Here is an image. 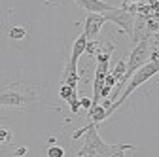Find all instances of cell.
<instances>
[{
    "label": "cell",
    "instance_id": "6da1fadb",
    "mask_svg": "<svg viewBox=\"0 0 159 157\" xmlns=\"http://www.w3.org/2000/svg\"><path fill=\"white\" fill-rule=\"evenodd\" d=\"M42 89L25 83H8L0 87V106L11 110H29L42 99Z\"/></svg>",
    "mask_w": 159,
    "mask_h": 157
},
{
    "label": "cell",
    "instance_id": "7a4b0ae2",
    "mask_svg": "<svg viewBox=\"0 0 159 157\" xmlns=\"http://www.w3.org/2000/svg\"><path fill=\"white\" fill-rule=\"evenodd\" d=\"M157 70H159V65H157V63H150V61L144 63V65H142V66L138 68V70L129 78V80L125 82V85L121 87V91H119V95H117V99L106 108V115L110 117V115H112L119 106H121V104H123V102H125V101H127L129 96H131L138 87H140L142 83H146L148 80H152V78L157 74Z\"/></svg>",
    "mask_w": 159,
    "mask_h": 157
},
{
    "label": "cell",
    "instance_id": "3957f363",
    "mask_svg": "<svg viewBox=\"0 0 159 157\" xmlns=\"http://www.w3.org/2000/svg\"><path fill=\"white\" fill-rule=\"evenodd\" d=\"M82 136H84V146L78 150L80 157H104V155L125 146V144H106L101 138V134H98L97 125L87 127V131Z\"/></svg>",
    "mask_w": 159,
    "mask_h": 157
},
{
    "label": "cell",
    "instance_id": "277c9868",
    "mask_svg": "<svg viewBox=\"0 0 159 157\" xmlns=\"http://www.w3.org/2000/svg\"><path fill=\"white\" fill-rule=\"evenodd\" d=\"M104 17H106V21L116 23V25L121 29L129 38L133 36V32H134V19H136V15H133L131 11L123 10V8H116V6H114L112 10L104 11Z\"/></svg>",
    "mask_w": 159,
    "mask_h": 157
},
{
    "label": "cell",
    "instance_id": "5b68a950",
    "mask_svg": "<svg viewBox=\"0 0 159 157\" xmlns=\"http://www.w3.org/2000/svg\"><path fill=\"white\" fill-rule=\"evenodd\" d=\"M106 23V17L104 13H87L85 17V23H84V36L87 40H97L98 38V32H101L102 25Z\"/></svg>",
    "mask_w": 159,
    "mask_h": 157
},
{
    "label": "cell",
    "instance_id": "8992f818",
    "mask_svg": "<svg viewBox=\"0 0 159 157\" xmlns=\"http://www.w3.org/2000/svg\"><path fill=\"white\" fill-rule=\"evenodd\" d=\"M74 2H76L80 8L87 10L89 13H104V11H108V10L114 8L112 4L102 2V0H74Z\"/></svg>",
    "mask_w": 159,
    "mask_h": 157
},
{
    "label": "cell",
    "instance_id": "52a82bcc",
    "mask_svg": "<svg viewBox=\"0 0 159 157\" xmlns=\"http://www.w3.org/2000/svg\"><path fill=\"white\" fill-rule=\"evenodd\" d=\"M85 44H87V38L84 34H80L76 40H74V44H72V51H70L68 63H72V65H78L80 63V57L85 53Z\"/></svg>",
    "mask_w": 159,
    "mask_h": 157
},
{
    "label": "cell",
    "instance_id": "ba28073f",
    "mask_svg": "<svg viewBox=\"0 0 159 157\" xmlns=\"http://www.w3.org/2000/svg\"><path fill=\"white\" fill-rule=\"evenodd\" d=\"M80 82V74H78V65H72V63H66L65 70H63V78H61V83H66V85H72L76 87Z\"/></svg>",
    "mask_w": 159,
    "mask_h": 157
},
{
    "label": "cell",
    "instance_id": "9c48e42d",
    "mask_svg": "<svg viewBox=\"0 0 159 157\" xmlns=\"http://www.w3.org/2000/svg\"><path fill=\"white\" fill-rule=\"evenodd\" d=\"M87 119L95 125L98 123H102L104 119H108V115H106V108L102 104H91V108H87Z\"/></svg>",
    "mask_w": 159,
    "mask_h": 157
},
{
    "label": "cell",
    "instance_id": "30bf717a",
    "mask_svg": "<svg viewBox=\"0 0 159 157\" xmlns=\"http://www.w3.org/2000/svg\"><path fill=\"white\" fill-rule=\"evenodd\" d=\"M59 96H61L65 102H68V101H72V99H78V91H76V87H72V85L61 83V87H59Z\"/></svg>",
    "mask_w": 159,
    "mask_h": 157
},
{
    "label": "cell",
    "instance_id": "8fae6325",
    "mask_svg": "<svg viewBox=\"0 0 159 157\" xmlns=\"http://www.w3.org/2000/svg\"><path fill=\"white\" fill-rule=\"evenodd\" d=\"M13 142V131L8 125H0V146H10Z\"/></svg>",
    "mask_w": 159,
    "mask_h": 157
},
{
    "label": "cell",
    "instance_id": "7c38bea8",
    "mask_svg": "<svg viewBox=\"0 0 159 157\" xmlns=\"http://www.w3.org/2000/svg\"><path fill=\"white\" fill-rule=\"evenodd\" d=\"M10 38H13V40H21V38L27 36V29L25 27H11L10 32H8Z\"/></svg>",
    "mask_w": 159,
    "mask_h": 157
},
{
    "label": "cell",
    "instance_id": "4fadbf2b",
    "mask_svg": "<svg viewBox=\"0 0 159 157\" xmlns=\"http://www.w3.org/2000/svg\"><path fill=\"white\" fill-rule=\"evenodd\" d=\"M65 155H66V153H65V148L55 146V144L48 146V157H65Z\"/></svg>",
    "mask_w": 159,
    "mask_h": 157
},
{
    "label": "cell",
    "instance_id": "5bb4252c",
    "mask_svg": "<svg viewBox=\"0 0 159 157\" xmlns=\"http://www.w3.org/2000/svg\"><path fill=\"white\" fill-rule=\"evenodd\" d=\"M125 68H127V63H125V59H121L117 65H116V68H114V72H110L116 80H119V78L123 76V72H125Z\"/></svg>",
    "mask_w": 159,
    "mask_h": 157
},
{
    "label": "cell",
    "instance_id": "9a60e30c",
    "mask_svg": "<svg viewBox=\"0 0 159 157\" xmlns=\"http://www.w3.org/2000/svg\"><path fill=\"white\" fill-rule=\"evenodd\" d=\"M131 150H134V146L125 144L123 148H119V150H116V151H112V153H108V155H104V157H127L125 151H131Z\"/></svg>",
    "mask_w": 159,
    "mask_h": 157
},
{
    "label": "cell",
    "instance_id": "2e32d148",
    "mask_svg": "<svg viewBox=\"0 0 159 157\" xmlns=\"http://www.w3.org/2000/svg\"><path fill=\"white\" fill-rule=\"evenodd\" d=\"M68 104H70V110H72V114H78V112H80V101H78V99H72V101H68Z\"/></svg>",
    "mask_w": 159,
    "mask_h": 157
},
{
    "label": "cell",
    "instance_id": "e0dca14e",
    "mask_svg": "<svg viewBox=\"0 0 159 157\" xmlns=\"http://www.w3.org/2000/svg\"><path fill=\"white\" fill-rule=\"evenodd\" d=\"M91 104H93V101L91 99H80V108H91Z\"/></svg>",
    "mask_w": 159,
    "mask_h": 157
},
{
    "label": "cell",
    "instance_id": "ac0fdd59",
    "mask_svg": "<svg viewBox=\"0 0 159 157\" xmlns=\"http://www.w3.org/2000/svg\"><path fill=\"white\" fill-rule=\"evenodd\" d=\"M23 155H27V146L17 148V150H15V153H13V157H23Z\"/></svg>",
    "mask_w": 159,
    "mask_h": 157
},
{
    "label": "cell",
    "instance_id": "d6986e66",
    "mask_svg": "<svg viewBox=\"0 0 159 157\" xmlns=\"http://www.w3.org/2000/svg\"><path fill=\"white\" fill-rule=\"evenodd\" d=\"M121 4H138V0H123Z\"/></svg>",
    "mask_w": 159,
    "mask_h": 157
}]
</instances>
